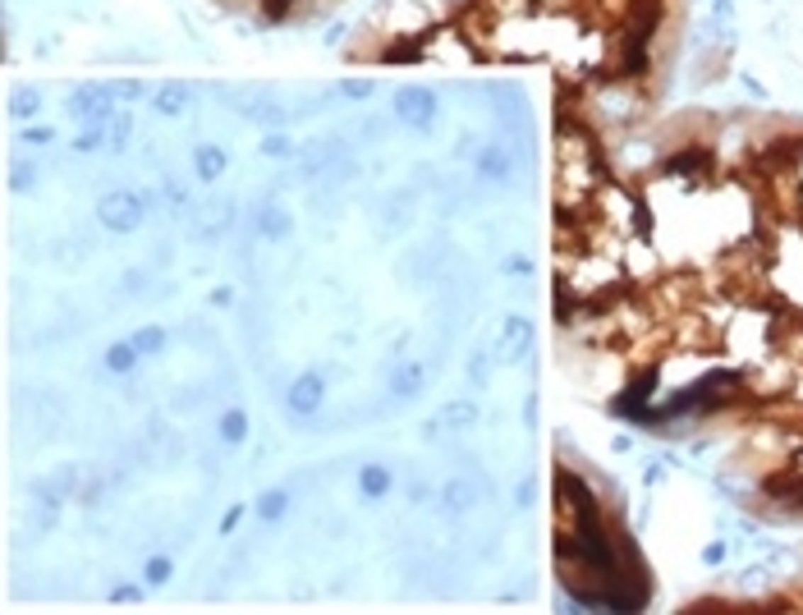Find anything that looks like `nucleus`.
I'll list each match as a JSON object with an SVG mask.
<instances>
[{
    "label": "nucleus",
    "instance_id": "obj_2",
    "mask_svg": "<svg viewBox=\"0 0 803 615\" xmlns=\"http://www.w3.org/2000/svg\"><path fill=\"white\" fill-rule=\"evenodd\" d=\"M395 111H400L409 124H427L432 111H437V96L422 92V87H404V92L395 96Z\"/></svg>",
    "mask_w": 803,
    "mask_h": 615
},
{
    "label": "nucleus",
    "instance_id": "obj_4",
    "mask_svg": "<svg viewBox=\"0 0 803 615\" xmlns=\"http://www.w3.org/2000/svg\"><path fill=\"white\" fill-rule=\"evenodd\" d=\"M418 386H422V367H404V372H395V390H400V395H413Z\"/></svg>",
    "mask_w": 803,
    "mask_h": 615
},
{
    "label": "nucleus",
    "instance_id": "obj_8",
    "mask_svg": "<svg viewBox=\"0 0 803 615\" xmlns=\"http://www.w3.org/2000/svg\"><path fill=\"white\" fill-rule=\"evenodd\" d=\"M225 436H230V441H239V436H244V418H225Z\"/></svg>",
    "mask_w": 803,
    "mask_h": 615
},
{
    "label": "nucleus",
    "instance_id": "obj_1",
    "mask_svg": "<svg viewBox=\"0 0 803 615\" xmlns=\"http://www.w3.org/2000/svg\"><path fill=\"white\" fill-rule=\"evenodd\" d=\"M101 221L115 230H129L133 221H142V198L138 193H111V198H101Z\"/></svg>",
    "mask_w": 803,
    "mask_h": 615
},
{
    "label": "nucleus",
    "instance_id": "obj_9",
    "mask_svg": "<svg viewBox=\"0 0 803 615\" xmlns=\"http://www.w3.org/2000/svg\"><path fill=\"white\" fill-rule=\"evenodd\" d=\"M161 345V336H157V331H147V336H138V340H133V349H157Z\"/></svg>",
    "mask_w": 803,
    "mask_h": 615
},
{
    "label": "nucleus",
    "instance_id": "obj_5",
    "mask_svg": "<svg viewBox=\"0 0 803 615\" xmlns=\"http://www.w3.org/2000/svg\"><path fill=\"white\" fill-rule=\"evenodd\" d=\"M220 165H225V156H220L216 148H202L198 152V170L207 174V179H211V174H220Z\"/></svg>",
    "mask_w": 803,
    "mask_h": 615
},
{
    "label": "nucleus",
    "instance_id": "obj_3",
    "mask_svg": "<svg viewBox=\"0 0 803 615\" xmlns=\"http://www.w3.org/2000/svg\"><path fill=\"white\" fill-rule=\"evenodd\" d=\"M317 399H322V377H303L298 386H289V404H294L298 414H313Z\"/></svg>",
    "mask_w": 803,
    "mask_h": 615
},
{
    "label": "nucleus",
    "instance_id": "obj_7",
    "mask_svg": "<svg viewBox=\"0 0 803 615\" xmlns=\"http://www.w3.org/2000/svg\"><path fill=\"white\" fill-rule=\"evenodd\" d=\"M129 358H133V349H115V354H111V367H115V372H124V367H129Z\"/></svg>",
    "mask_w": 803,
    "mask_h": 615
},
{
    "label": "nucleus",
    "instance_id": "obj_6",
    "mask_svg": "<svg viewBox=\"0 0 803 615\" xmlns=\"http://www.w3.org/2000/svg\"><path fill=\"white\" fill-rule=\"evenodd\" d=\"M363 487L367 492H386V468H363Z\"/></svg>",
    "mask_w": 803,
    "mask_h": 615
}]
</instances>
